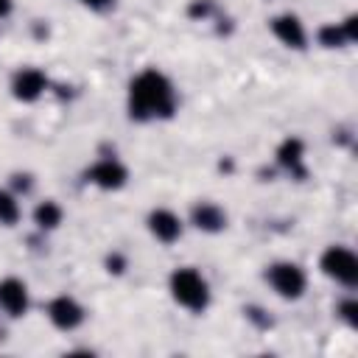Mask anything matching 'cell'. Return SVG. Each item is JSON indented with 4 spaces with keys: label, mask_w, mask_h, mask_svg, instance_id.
I'll list each match as a JSON object with an SVG mask.
<instances>
[{
    "label": "cell",
    "mask_w": 358,
    "mask_h": 358,
    "mask_svg": "<svg viewBox=\"0 0 358 358\" xmlns=\"http://www.w3.org/2000/svg\"><path fill=\"white\" fill-rule=\"evenodd\" d=\"M148 229L157 241L162 243H173L179 235H182V221L171 213V210H154L148 215Z\"/></svg>",
    "instance_id": "cell-10"
},
{
    "label": "cell",
    "mask_w": 358,
    "mask_h": 358,
    "mask_svg": "<svg viewBox=\"0 0 358 358\" xmlns=\"http://www.w3.org/2000/svg\"><path fill=\"white\" fill-rule=\"evenodd\" d=\"M34 221H36L42 229H53V227H59V221H62V207H59L56 201H42V204L34 210Z\"/></svg>",
    "instance_id": "cell-13"
},
{
    "label": "cell",
    "mask_w": 358,
    "mask_h": 358,
    "mask_svg": "<svg viewBox=\"0 0 358 358\" xmlns=\"http://www.w3.org/2000/svg\"><path fill=\"white\" fill-rule=\"evenodd\" d=\"M0 308L11 316H22L28 308V288L17 277H6L0 282Z\"/></svg>",
    "instance_id": "cell-6"
},
{
    "label": "cell",
    "mask_w": 358,
    "mask_h": 358,
    "mask_svg": "<svg viewBox=\"0 0 358 358\" xmlns=\"http://www.w3.org/2000/svg\"><path fill=\"white\" fill-rule=\"evenodd\" d=\"M193 224H196L199 229H204V232H218V229H224L227 215H224L221 207L204 201V204H196V207H193Z\"/></svg>",
    "instance_id": "cell-11"
},
{
    "label": "cell",
    "mask_w": 358,
    "mask_h": 358,
    "mask_svg": "<svg viewBox=\"0 0 358 358\" xmlns=\"http://www.w3.org/2000/svg\"><path fill=\"white\" fill-rule=\"evenodd\" d=\"M48 316H50V322H53L56 327L73 330V327L81 324L84 310H81V305H78L73 296H56V299L48 305Z\"/></svg>",
    "instance_id": "cell-5"
},
{
    "label": "cell",
    "mask_w": 358,
    "mask_h": 358,
    "mask_svg": "<svg viewBox=\"0 0 358 358\" xmlns=\"http://www.w3.org/2000/svg\"><path fill=\"white\" fill-rule=\"evenodd\" d=\"M338 310H341V316H344V319H347L350 324H355V322H358V316H355V313H358V305H355L352 299L341 302V308H338Z\"/></svg>",
    "instance_id": "cell-16"
},
{
    "label": "cell",
    "mask_w": 358,
    "mask_h": 358,
    "mask_svg": "<svg viewBox=\"0 0 358 358\" xmlns=\"http://www.w3.org/2000/svg\"><path fill=\"white\" fill-rule=\"evenodd\" d=\"M171 294L182 308L193 313H201L210 302V288L196 268H176L171 274Z\"/></svg>",
    "instance_id": "cell-2"
},
{
    "label": "cell",
    "mask_w": 358,
    "mask_h": 358,
    "mask_svg": "<svg viewBox=\"0 0 358 358\" xmlns=\"http://www.w3.org/2000/svg\"><path fill=\"white\" fill-rule=\"evenodd\" d=\"M131 117H168L173 112V87L159 70H143L129 87Z\"/></svg>",
    "instance_id": "cell-1"
},
{
    "label": "cell",
    "mask_w": 358,
    "mask_h": 358,
    "mask_svg": "<svg viewBox=\"0 0 358 358\" xmlns=\"http://www.w3.org/2000/svg\"><path fill=\"white\" fill-rule=\"evenodd\" d=\"M271 31H274V36L282 42V45H288V48H305V28H302V22L294 17V14H280V17H274L271 20Z\"/></svg>",
    "instance_id": "cell-9"
},
{
    "label": "cell",
    "mask_w": 358,
    "mask_h": 358,
    "mask_svg": "<svg viewBox=\"0 0 358 358\" xmlns=\"http://www.w3.org/2000/svg\"><path fill=\"white\" fill-rule=\"evenodd\" d=\"M45 87H48V78H45L39 70H34V67L20 70V73L14 76V81H11L14 98H20V101H36Z\"/></svg>",
    "instance_id": "cell-8"
},
{
    "label": "cell",
    "mask_w": 358,
    "mask_h": 358,
    "mask_svg": "<svg viewBox=\"0 0 358 358\" xmlns=\"http://www.w3.org/2000/svg\"><path fill=\"white\" fill-rule=\"evenodd\" d=\"M277 159H280V165H285L288 171H299V162H302V140L288 137V140L280 145Z\"/></svg>",
    "instance_id": "cell-12"
},
{
    "label": "cell",
    "mask_w": 358,
    "mask_h": 358,
    "mask_svg": "<svg viewBox=\"0 0 358 358\" xmlns=\"http://www.w3.org/2000/svg\"><path fill=\"white\" fill-rule=\"evenodd\" d=\"M90 182L92 185H98V187H103V190H117V187H123V182H126V168L117 162V159H101V162H95L92 168H90Z\"/></svg>",
    "instance_id": "cell-7"
},
{
    "label": "cell",
    "mask_w": 358,
    "mask_h": 358,
    "mask_svg": "<svg viewBox=\"0 0 358 358\" xmlns=\"http://www.w3.org/2000/svg\"><path fill=\"white\" fill-rule=\"evenodd\" d=\"M17 218H20V207H17L14 196L0 190V224H17Z\"/></svg>",
    "instance_id": "cell-14"
},
{
    "label": "cell",
    "mask_w": 358,
    "mask_h": 358,
    "mask_svg": "<svg viewBox=\"0 0 358 358\" xmlns=\"http://www.w3.org/2000/svg\"><path fill=\"white\" fill-rule=\"evenodd\" d=\"M266 277H268L271 288L285 299H296L305 291V271L296 263H274Z\"/></svg>",
    "instance_id": "cell-4"
},
{
    "label": "cell",
    "mask_w": 358,
    "mask_h": 358,
    "mask_svg": "<svg viewBox=\"0 0 358 358\" xmlns=\"http://www.w3.org/2000/svg\"><path fill=\"white\" fill-rule=\"evenodd\" d=\"M319 42H322L324 48H341V45L347 42V36H344L341 25H324V28L319 31Z\"/></svg>",
    "instance_id": "cell-15"
},
{
    "label": "cell",
    "mask_w": 358,
    "mask_h": 358,
    "mask_svg": "<svg viewBox=\"0 0 358 358\" xmlns=\"http://www.w3.org/2000/svg\"><path fill=\"white\" fill-rule=\"evenodd\" d=\"M322 271L341 285H355L358 282V257L347 246H330L322 255Z\"/></svg>",
    "instance_id": "cell-3"
},
{
    "label": "cell",
    "mask_w": 358,
    "mask_h": 358,
    "mask_svg": "<svg viewBox=\"0 0 358 358\" xmlns=\"http://www.w3.org/2000/svg\"><path fill=\"white\" fill-rule=\"evenodd\" d=\"M11 11V0H0V17H6Z\"/></svg>",
    "instance_id": "cell-18"
},
{
    "label": "cell",
    "mask_w": 358,
    "mask_h": 358,
    "mask_svg": "<svg viewBox=\"0 0 358 358\" xmlns=\"http://www.w3.org/2000/svg\"><path fill=\"white\" fill-rule=\"evenodd\" d=\"M84 6H90V8H109L115 0H81Z\"/></svg>",
    "instance_id": "cell-17"
}]
</instances>
